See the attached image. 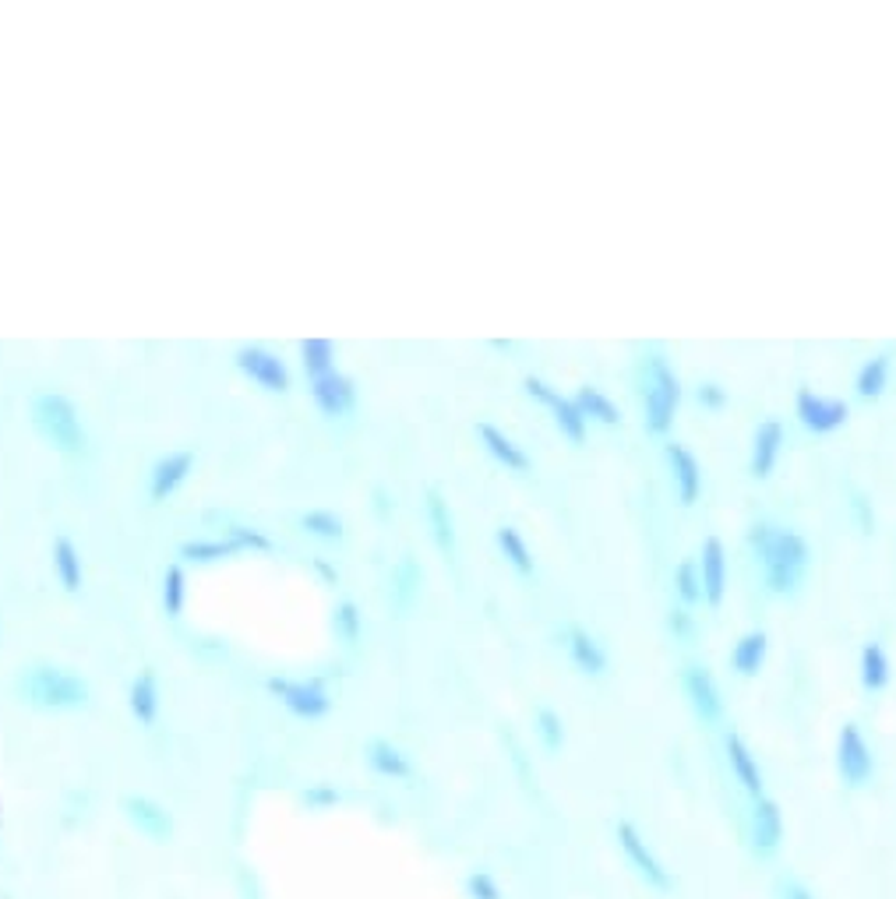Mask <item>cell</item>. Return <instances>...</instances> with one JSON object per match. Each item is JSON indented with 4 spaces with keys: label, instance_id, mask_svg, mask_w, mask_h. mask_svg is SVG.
<instances>
[{
    "label": "cell",
    "instance_id": "obj_1",
    "mask_svg": "<svg viewBox=\"0 0 896 899\" xmlns=\"http://www.w3.org/2000/svg\"><path fill=\"white\" fill-rule=\"evenodd\" d=\"M752 544L763 554V568H766V582L773 592H790L798 586V575L808 565V544L790 530H776L770 522H755L752 525Z\"/></svg>",
    "mask_w": 896,
    "mask_h": 899
},
{
    "label": "cell",
    "instance_id": "obj_2",
    "mask_svg": "<svg viewBox=\"0 0 896 899\" xmlns=\"http://www.w3.org/2000/svg\"><path fill=\"white\" fill-rule=\"evenodd\" d=\"M32 423H36V431L49 441V445L67 452V455H81L89 445L75 402L57 396V392H43L36 402H32Z\"/></svg>",
    "mask_w": 896,
    "mask_h": 899
},
{
    "label": "cell",
    "instance_id": "obj_3",
    "mask_svg": "<svg viewBox=\"0 0 896 899\" xmlns=\"http://www.w3.org/2000/svg\"><path fill=\"white\" fill-rule=\"evenodd\" d=\"M682 402V381L667 367L664 356H650V392H646V423L650 431L667 434L674 423V410Z\"/></svg>",
    "mask_w": 896,
    "mask_h": 899
},
{
    "label": "cell",
    "instance_id": "obj_4",
    "mask_svg": "<svg viewBox=\"0 0 896 899\" xmlns=\"http://www.w3.org/2000/svg\"><path fill=\"white\" fill-rule=\"evenodd\" d=\"M29 695L40 706H78L86 702V681L60 667H36L29 674Z\"/></svg>",
    "mask_w": 896,
    "mask_h": 899
},
{
    "label": "cell",
    "instance_id": "obj_5",
    "mask_svg": "<svg viewBox=\"0 0 896 899\" xmlns=\"http://www.w3.org/2000/svg\"><path fill=\"white\" fill-rule=\"evenodd\" d=\"M236 367H241L255 385H262L265 392H286V388H290L286 360L276 353H268L265 346H244L241 353H236Z\"/></svg>",
    "mask_w": 896,
    "mask_h": 899
},
{
    "label": "cell",
    "instance_id": "obj_6",
    "mask_svg": "<svg viewBox=\"0 0 896 899\" xmlns=\"http://www.w3.org/2000/svg\"><path fill=\"white\" fill-rule=\"evenodd\" d=\"M837 766H840V776L848 779L851 787H861L872 776V769H875L872 748L865 744V737H861L858 723H843L840 748H837Z\"/></svg>",
    "mask_w": 896,
    "mask_h": 899
},
{
    "label": "cell",
    "instance_id": "obj_7",
    "mask_svg": "<svg viewBox=\"0 0 896 899\" xmlns=\"http://www.w3.org/2000/svg\"><path fill=\"white\" fill-rule=\"evenodd\" d=\"M798 417L808 431H816V434H830L837 428H843L851 417L848 410V402H840V399H826V396H816V392H801L798 396Z\"/></svg>",
    "mask_w": 896,
    "mask_h": 899
},
{
    "label": "cell",
    "instance_id": "obj_8",
    "mask_svg": "<svg viewBox=\"0 0 896 899\" xmlns=\"http://www.w3.org/2000/svg\"><path fill=\"white\" fill-rule=\"evenodd\" d=\"M311 396L325 417H343L353 410V402H357V388H353V381L340 375V370H329V375L311 378Z\"/></svg>",
    "mask_w": 896,
    "mask_h": 899
},
{
    "label": "cell",
    "instance_id": "obj_9",
    "mask_svg": "<svg viewBox=\"0 0 896 899\" xmlns=\"http://www.w3.org/2000/svg\"><path fill=\"white\" fill-rule=\"evenodd\" d=\"M527 392L540 402H547L551 410H554V420H557V428H562V434H568L572 441H583L586 437V417L579 410V402H572V399H562L557 392H551V388L540 381V378H527Z\"/></svg>",
    "mask_w": 896,
    "mask_h": 899
},
{
    "label": "cell",
    "instance_id": "obj_10",
    "mask_svg": "<svg viewBox=\"0 0 896 899\" xmlns=\"http://www.w3.org/2000/svg\"><path fill=\"white\" fill-rule=\"evenodd\" d=\"M195 466V455L191 452H170V455H163V459L152 466V480H148V495L152 501H163V498H170L174 490L188 480V473Z\"/></svg>",
    "mask_w": 896,
    "mask_h": 899
},
{
    "label": "cell",
    "instance_id": "obj_11",
    "mask_svg": "<svg viewBox=\"0 0 896 899\" xmlns=\"http://www.w3.org/2000/svg\"><path fill=\"white\" fill-rule=\"evenodd\" d=\"M784 445V428L781 420H766L759 423L755 431V445H752V477L755 480H766L773 466H776V452Z\"/></svg>",
    "mask_w": 896,
    "mask_h": 899
},
{
    "label": "cell",
    "instance_id": "obj_12",
    "mask_svg": "<svg viewBox=\"0 0 896 899\" xmlns=\"http://www.w3.org/2000/svg\"><path fill=\"white\" fill-rule=\"evenodd\" d=\"M618 836H621L624 854H629V857L639 864V875H642V878H650L661 892H667V889H671V875L661 868V861H656V857L646 851V846H642V840H639L635 829H632L629 822H621V825H618Z\"/></svg>",
    "mask_w": 896,
    "mask_h": 899
},
{
    "label": "cell",
    "instance_id": "obj_13",
    "mask_svg": "<svg viewBox=\"0 0 896 899\" xmlns=\"http://www.w3.org/2000/svg\"><path fill=\"white\" fill-rule=\"evenodd\" d=\"M723 586H727V562H723V544L717 536H709L703 544V589L709 603L723 600Z\"/></svg>",
    "mask_w": 896,
    "mask_h": 899
},
{
    "label": "cell",
    "instance_id": "obj_14",
    "mask_svg": "<svg viewBox=\"0 0 896 899\" xmlns=\"http://www.w3.org/2000/svg\"><path fill=\"white\" fill-rule=\"evenodd\" d=\"M667 459L674 463V473H678V487H682V504H696L699 498V463H696V455H692L685 445H678V441H671L667 445Z\"/></svg>",
    "mask_w": 896,
    "mask_h": 899
},
{
    "label": "cell",
    "instance_id": "obj_15",
    "mask_svg": "<svg viewBox=\"0 0 896 899\" xmlns=\"http://www.w3.org/2000/svg\"><path fill=\"white\" fill-rule=\"evenodd\" d=\"M54 571H57V579H60V586L67 592L81 589V579H86V571H81V554L67 536L54 540Z\"/></svg>",
    "mask_w": 896,
    "mask_h": 899
},
{
    "label": "cell",
    "instance_id": "obj_16",
    "mask_svg": "<svg viewBox=\"0 0 896 899\" xmlns=\"http://www.w3.org/2000/svg\"><path fill=\"white\" fill-rule=\"evenodd\" d=\"M477 431H480V437H484L487 452H491L498 463H505V466L516 469V473H527V469H530V459L522 455V448L516 445L512 437H505L498 428H491V423H480Z\"/></svg>",
    "mask_w": 896,
    "mask_h": 899
},
{
    "label": "cell",
    "instance_id": "obj_17",
    "mask_svg": "<svg viewBox=\"0 0 896 899\" xmlns=\"http://www.w3.org/2000/svg\"><path fill=\"white\" fill-rule=\"evenodd\" d=\"M727 758H731V769L738 773V779L745 784V790H749L752 797L763 793V773H759L755 758L749 755V748H745V744H741V737H734V734L727 737Z\"/></svg>",
    "mask_w": 896,
    "mask_h": 899
},
{
    "label": "cell",
    "instance_id": "obj_18",
    "mask_svg": "<svg viewBox=\"0 0 896 899\" xmlns=\"http://www.w3.org/2000/svg\"><path fill=\"white\" fill-rule=\"evenodd\" d=\"M273 691H279L286 702H290L300 717H318V712H325L329 702H325V695L318 691V685H273Z\"/></svg>",
    "mask_w": 896,
    "mask_h": 899
},
{
    "label": "cell",
    "instance_id": "obj_19",
    "mask_svg": "<svg viewBox=\"0 0 896 899\" xmlns=\"http://www.w3.org/2000/svg\"><path fill=\"white\" fill-rule=\"evenodd\" d=\"M861 681H865L869 691H883L889 685V659L878 642H869V646L861 650Z\"/></svg>",
    "mask_w": 896,
    "mask_h": 899
},
{
    "label": "cell",
    "instance_id": "obj_20",
    "mask_svg": "<svg viewBox=\"0 0 896 899\" xmlns=\"http://www.w3.org/2000/svg\"><path fill=\"white\" fill-rule=\"evenodd\" d=\"M766 646H770V642H766L763 632H749V635L734 646V656H731L734 670H738V674H745V677L755 674L759 667H763V659H766Z\"/></svg>",
    "mask_w": 896,
    "mask_h": 899
},
{
    "label": "cell",
    "instance_id": "obj_21",
    "mask_svg": "<svg viewBox=\"0 0 896 899\" xmlns=\"http://www.w3.org/2000/svg\"><path fill=\"white\" fill-rule=\"evenodd\" d=\"M781 808L773 801H759L755 804V846H763V851H773L776 843H781Z\"/></svg>",
    "mask_w": 896,
    "mask_h": 899
},
{
    "label": "cell",
    "instance_id": "obj_22",
    "mask_svg": "<svg viewBox=\"0 0 896 899\" xmlns=\"http://www.w3.org/2000/svg\"><path fill=\"white\" fill-rule=\"evenodd\" d=\"M300 356H303V370H308V378H321V375H329V370H335L332 367L335 346L329 343V338H303Z\"/></svg>",
    "mask_w": 896,
    "mask_h": 899
},
{
    "label": "cell",
    "instance_id": "obj_23",
    "mask_svg": "<svg viewBox=\"0 0 896 899\" xmlns=\"http://www.w3.org/2000/svg\"><path fill=\"white\" fill-rule=\"evenodd\" d=\"M688 691H692V699H696L703 717H717V712H720V695L714 688V677H709L703 667H692L688 670Z\"/></svg>",
    "mask_w": 896,
    "mask_h": 899
},
{
    "label": "cell",
    "instance_id": "obj_24",
    "mask_svg": "<svg viewBox=\"0 0 896 899\" xmlns=\"http://www.w3.org/2000/svg\"><path fill=\"white\" fill-rule=\"evenodd\" d=\"M886 375H889V356H872V360L858 370V396L861 399H878L886 388Z\"/></svg>",
    "mask_w": 896,
    "mask_h": 899
},
{
    "label": "cell",
    "instance_id": "obj_25",
    "mask_svg": "<svg viewBox=\"0 0 896 899\" xmlns=\"http://www.w3.org/2000/svg\"><path fill=\"white\" fill-rule=\"evenodd\" d=\"M579 410H583V417H594V420H600V423H618L621 420V413H618V406L607 399L600 388H594V385H586V388H579Z\"/></svg>",
    "mask_w": 896,
    "mask_h": 899
},
{
    "label": "cell",
    "instance_id": "obj_26",
    "mask_svg": "<svg viewBox=\"0 0 896 899\" xmlns=\"http://www.w3.org/2000/svg\"><path fill=\"white\" fill-rule=\"evenodd\" d=\"M498 544L505 551V557L522 571V575H530L533 571V557H530V547H527V540H522L512 525H501L498 530Z\"/></svg>",
    "mask_w": 896,
    "mask_h": 899
},
{
    "label": "cell",
    "instance_id": "obj_27",
    "mask_svg": "<svg viewBox=\"0 0 896 899\" xmlns=\"http://www.w3.org/2000/svg\"><path fill=\"white\" fill-rule=\"evenodd\" d=\"M241 551V544L230 536V540H195V544H184L180 554L191 557V562H215V557H230Z\"/></svg>",
    "mask_w": 896,
    "mask_h": 899
},
{
    "label": "cell",
    "instance_id": "obj_28",
    "mask_svg": "<svg viewBox=\"0 0 896 899\" xmlns=\"http://www.w3.org/2000/svg\"><path fill=\"white\" fill-rule=\"evenodd\" d=\"M572 653H576V664L583 667V670H589V674H600L604 667H607V656H604V650L597 646L594 639H589L586 632H572Z\"/></svg>",
    "mask_w": 896,
    "mask_h": 899
},
{
    "label": "cell",
    "instance_id": "obj_29",
    "mask_svg": "<svg viewBox=\"0 0 896 899\" xmlns=\"http://www.w3.org/2000/svg\"><path fill=\"white\" fill-rule=\"evenodd\" d=\"M131 709H134V717H139L142 723H152V717H156V691H152V677L148 674L131 688Z\"/></svg>",
    "mask_w": 896,
    "mask_h": 899
},
{
    "label": "cell",
    "instance_id": "obj_30",
    "mask_svg": "<svg viewBox=\"0 0 896 899\" xmlns=\"http://www.w3.org/2000/svg\"><path fill=\"white\" fill-rule=\"evenodd\" d=\"M163 607H166V614L177 618L180 614V607H184V571L177 565L166 568V579H163Z\"/></svg>",
    "mask_w": 896,
    "mask_h": 899
},
{
    "label": "cell",
    "instance_id": "obj_31",
    "mask_svg": "<svg viewBox=\"0 0 896 899\" xmlns=\"http://www.w3.org/2000/svg\"><path fill=\"white\" fill-rule=\"evenodd\" d=\"M300 522H303V530H311V533L325 536V540H340L343 536V519L332 515V512H308Z\"/></svg>",
    "mask_w": 896,
    "mask_h": 899
},
{
    "label": "cell",
    "instance_id": "obj_32",
    "mask_svg": "<svg viewBox=\"0 0 896 899\" xmlns=\"http://www.w3.org/2000/svg\"><path fill=\"white\" fill-rule=\"evenodd\" d=\"M674 586H678V592H682V600H688V603H696L699 597H703V579H699V571H696V562H682L678 565V571H674Z\"/></svg>",
    "mask_w": 896,
    "mask_h": 899
},
{
    "label": "cell",
    "instance_id": "obj_33",
    "mask_svg": "<svg viewBox=\"0 0 896 899\" xmlns=\"http://www.w3.org/2000/svg\"><path fill=\"white\" fill-rule=\"evenodd\" d=\"M230 536L241 544V551H273L268 536H262L258 530H247V525H230Z\"/></svg>",
    "mask_w": 896,
    "mask_h": 899
},
{
    "label": "cell",
    "instance_id": "obj_34",
    "mask_svg": "<svg viewBox=\"0 0 896 899\" xmlns=\"http://www.w3.org/2000/svg\"><path fill=\"white\" fill-rule=\"evenodd\" d=\"M375 762H378V769H381V773H396V776L406 773V762L399 758V752L385 748V744H378V748H375Z\"/></svg>",
    "mask_w": 896,
    "mask_h": 899
},
{
    "label": "cell",
    "instance_id": "obj_35",
    "mask_svg": "<svg viewBox=\"0 0 896 899\" xmlns=\"http://www.w3.org/2000/svg\"><path fill=\"white\" fill-rule=\"evenodd\" d=\"M699 399H703V406H709V410H720V406L727 402V392H723L720 385L709 381V385H703V388H699Z\"/></svg>",
    "mask_w": 896,
    "mask_h": 899
},
{
    "label": "cell",
    "instance_id": "obj_36",
    "mask_svg": "<svg viewBox=\"0 0 896 899\" xmlns=\"http://www.w3.org/2000/svg\"><path fill=\"white\" fill-rule=\"evenodd\" d=\"M540 723H544L547 744H551V748H557V744H562V726H557V717H554V712H540Z\"/></svg>",
    "mask_w": 896,
    "mask_h": 899
},
{
    "label": "cell",
    "instance_id": "obj_37",
    "mask_svg": "<svg viewBox=\"0 0 896 899\" xmlns=\"http://www.w3.org/2000/svg\"><path fill=\"white\" fill-rule=\"evenodd\" d=\"M431 512H434V522H438V533H442V547H449L452 540L445 536L449 533V522H445V508H442V498L431 495Z\"/></svg>",
    "mask_w": 896,
    "mask_h": 899
},
{
    "label": "cell",
    "instance_id": "obj_38",
    "mask_svg": "<svg viewBox=\"0 0 896 899\" xmlns=\"http://www.w3.org/2000/svg\"><path fill=\"white\" fill-rule=\"evenodd\" d=\"M340 624L346 628V635H350V639H357V607H353V603H343V607H340Z\"/></svg>",
    "mask_w": 896,
    "mask_h": 899
},
{
    "label": "cell",
    "instance_id": "obj_39",
    "mask_svg": "<svg viewBox=\"0 0 896 899\" xmlns=\"http://www.w3.org/2000/svg\"><path fill=\"white\" fill-rule=\"evenodd\" d=\"M787 899H811V896L801 886H794V881H790V886H787Z\"/></svg>",
    "mask_w": 896,
    "mask_h": 899
},
{
    "label": "cell",
    "instance_id": "obj_40",
    "mask_svg": "<svg viewBox=\"0 0 896 899\" xmlns=\"http://www.w3.org/2000/svg\"><path fill=\"white\" fill-rule=\"evenodd\" d=\"M671 628H678V632L685 628V614H682V610H674V614H671Z\"/></svg>",
    "mask_w": 896,
    "mask_h": 899
}]
</instances>
